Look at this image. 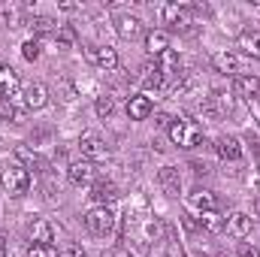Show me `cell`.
<instances>
[{
  "instance_id": "obj_1",
  "label": "cell",
  "mask_w": 260,
  "mask_h": 257,
  "mask_svg": "<svg viewBox=\"0 0 260 257\" xmlns=\"http://www.w3.org/2000/svg\"><path fill=\"white\" fill-rule=\"evenodd\" d=\"M167 133H170V139H173L179 148H197V145L203 142V127H200L197 121H191V118H185V115L173 118L170 127H167Z\"/></svg>"
},
{
  "instance_id": "obj_2",
  "label": "cell",
  "mask_w": 260,
  "mask_h": 257,
  "mask_svg": "<svg viewBox=\"0 0 260 257\" xmlns=\"http://www.w3.org/2000/svg\"><path fill=\"white\" fill-rule=\"evenodd\" d=\"M85 227L91 236H109L115 230V212L109 206H94L85 212Z\"/></svg>"
},
{
  "instance_id": "obj_3",
  "label": "cell",
  "mask_w": 260,
  "mask_h": 257,
  "mask_svg": "<svg viewBox=\"0 0 260 257\" xmlns=\"http://www.w3.org/2000/svg\"><path fill=\"white\" fill-rule=\"evenodd\" d=\"M0 185H3V191L9 194V197L27 194V188H30V173H27V167H21V164L6 167V170L0 173Z\"/></svg>"
},
{
  "instance_id": "obj_4",
  "label": "cell",
  "mask_w": 260,
  "mask_h": 257,
  "mask_svg": "<svg viewBox=\"0 0 260 257\" xmlns=\"http://www.w3.org/2000/svg\"><path fill=\"white\" fill-rule=\"evenodd\" d=\"M160 21H164L170 30H188V24H191V9L182 6V3H164V6H160Z\"/></svg>"
},
{
  "instance_id": "obj_5",
  "label": "cell",
  "mask_w": 260,
  "mask_h": 257,
  "mask_svg": "<svg viewBox=\"0 0 260 257\" xmlns=\"http://www.w3.org/2000/svg\"><path fill=\"white\" fill-rule=\"evenodd\" d=\"M212 67H215L218 73H224V76L230 73V76L236 79V76L245 73V58H242L239 52H230V49H227V52H215V55H212Z\"/></svg>"
},
{
  "instance_id": "obj_6",
  "label": "cell",
  "mask_w": 260,
  "mask_h": 257,
  "mask_svg": "<svg viewBox=\"0 0 260 257\" xmlns=\"http://www.w3.org/2000/svg\"><path fill=\"white\" fill-rule=\"evenodd\" d=\"M79 151H82V160H103L106 154H109V145H106V139L103 136H97V133H82V139H79Z\"/></svg>"
},
{
  "instance_id": "obj_7",
  "label": "cell",
  "mask_w": 260,
  "mask_h": 257,
  "mask_svg": "<svg viewBox=\"0 0 260 257\" xmlns=\"http://www.w3.org/2000/svg\"><path fill=\"white\" fill-rule=\"evenodd\" d=\"M154 67H157V73H160L164 85H170V82H179V76H182V64H179V55H176L173 49H167L164 55H157V58H154Z\"/></svg>"
},
{
  "instance_id": "obj_8",
  "label": "cell",
  "mask_w": 260,
  "mask_h": 257,
  "mask_svg": "<svg viewBox=\"0 0 260 257\" xmlns=\"http://www.w3.org/2000/svg\"><path fill=\"white\" fill-rule=\"evenodd\" d=\"M21 103H24V109H43V106L49 103V88H46L43 82L24 85V88H21Z\"/></svg>"
},
{
  "instance_id": "obj_9",
  "label": "cell",
  "mask_w": 260,
  "mask_h": 257,
  "mask_svg": "<svg viewBox=\"0 0 260 257\" xmlns=\"http://www.w3.org/2000/svg\"><path fill=\"white\" fill-rule=\"evenodd\" d=\"M85 58H88L91 64L103 67V70H115V67H118V52H115L112 46H88V49H85Z\"/></svg>"
},
{
  "instance_id": "obj_10",
  "label": "cell",
  "mask_w": 260,
  "mask_h": 257,
  "mask_svg": "<svg viewBox=\"0 0 260 257\" xmlns=\"http://www.w3.org/2000/svg\"><path fill=\"white\" fill-rule=\"evenodd\" d=\"M215 154H218L221 160H230V164H236V160H242L245 148H242V142H239L236 136H221V139L215 142Z\"/></svg>"
},
{
  "instance_id": "obj_11",
  "label": "cell",
  "mask_w": 260,
  "mask_h": 257,
  "mask_svg": "<svg viewBox=\"0 0 260 257\" xmlns=\"http://www.w3.org/2000/svg\"><path fill=\"white\" fill-rule=\"evenodd\" d=\"M67 176H70L73 185H94L97 182V167L91 160H76V164H70Z\"/></svg>"
},
{
  "instance_id": "obj_12",
  "label": "cell",
  "mask_w": 260,
  "mask_h": 257,
  "mask_svg": "<svg viewBox=\"0 0 260 257\" xmlns=\"http://www.w3.org/2000/svg\"><path fill=\"white\" fill-rule=\"evenodd\" d=\"M15 97H21V82L15 70L0 64V100H15Z\"/></svg>"
},
{
  "instance_id": "obj_13",
  "label": "cell",
  "mask_w": 260,
  "mask_h": 257,
  "mask_svg": "<svg viewBox=\"0 0 260 257\" xmlns=\"http://www.w3.org/2000/svg\"><path fill=\"white\" fill-rule=\"evenodd\" d=\"M151 112H154V100L148 94H133L127 100V115L133 121H145Z\"/></svg>"
},
{
  "instance_id": "obj_14",
  "label": "cell",
  "mask_w": 260,
  "mask_h": 257,
  "mask_svg": "<svg viewBox=\"0 0 260 257\" xmlns=\"http://www.w3.org/2000/svg\"><path fill=\"white\" fill-rule=\"evenodd\" d=\"M251 227H254V218H251L248 212H233V215L227 218V233L236 236V239L251 236Z\"/></svg>"
},
{
  "instance_id": "obj_15",
  "label": "cell",
  "mask_w": 260,
  "mask_h": 257,
  "mask_svg": "<svg viewBox=\"0 0 260 257\" xmlns=\"http://www.w3.org/2000/svg\"><path fill=\"white\" fill-rule=\"evenodd\" d=\"M157 185L164 188L167 197H179V194H182V176H179V170H176V167H160Z\"/></svg>"
},
{
  "instance_id": "obj_16",
  "label": "cell",
  "mask_w": 260,
  "mask_h": 257,
  "mask_svg": "<svg viewBox=\"0 0 260 257\" xmlns=\"http://www.w3.org/2000/svg\"><path fill=\"white\" fill-rule=\"evenodd\" d=\"M233 94H239V97H245V100H254L260 94V79L257 76H248V73L236 76V79H233Z\"/></svg>"
},
{
  "instance_id": "obj_17",
  "label": "cell",
  "mask_w": 260,
  "mask_h": 257,
  "mask_svg": "<svg viewBox=\"0 0 260 257\" xmlns=\"http://www.w3.org/2000/svg\"><path fill=\"white\" fill-rule=\"evenodd\" d=\"M27 236H30V242H40V245H52V239H55V227H52L46 218H37V221L27 227Z\"/></svg>"
},
{
  "instance_id": "obj_18",
  "label": "cell",
  "mask_w": 260,
  "mask_h": 257,
  "mask_svg": "<svg viewBox=\"0 0 260 257\" xmlns=\"http://www.w3.org/2000/svg\"><path fill=\"white\" fill-rule=\"evenodd\" d=\"M91 200H94L97 206H112V203L118 200V188H115L112 182H94V185H91Z\"/></svg>"
},
{
  "instance_id": "obj_19",
  "label": "cell",
  "mask_w": 260,
  "mask_h": 257,
  "mask_svg": "<svg viewBox=\"0 0 260 257\" xmlns=\"http://www.w3.org/2000/svg\"><path fill=\"white\" fill-rule=\"evenodd\" d=\"M167 49H170V34H167V30H148V34H145V52H148V55L157 58V55H164Z\"/></svg>"
},
{
  "instance_id": "obj_20",
  "label": "cell",
  "mask_w": 260,
  "mask_h": 257,
  "mask_svg": "<svg viewBox=\"0 0 260 257\" xmlns=\"http://www.w3.org/2000/svg\"><path fill=\"white\" fill-rule=\"evenodd\" d=\"M115 30H118V37H124V40H136V37L142 34V21H139L136 15H118V18H115Z\"/></svg>"
},
{
  "instance_id": "obj_21",
  "label": "cell",
  "mask_w": 260,
  "mask_h": 257,
  "mask_svg": "<svg viewBox=\"0 0 260 257\" xmlns=\"http://www.w3.org/2000/svg\"><path fill=\"white\" fill-rule=\"evenodd\" d=\"M188 200H191V206L200 209V212H212V209H218V197H215L212 191H206V188H197Z\"/></svg>"
},
{
  "instance_id": "obj_22",
  "label": "cell",
  "mask_w": 260,
  "mask_h": 257,
  "mask_svg": "<svg viewBox=\"0 0 260 257\" xmlns=\"http://www.w3.org/2000/svg\"><path fill=\"white\" fill-rule=\"evenodd\" d=\"M200 227L209 230V233H221V230L227 227V221L221 218L218 209H212V212H200Z\"/></svg>"
},
{
  "instance_id": "obj_23",
  "label": "cell",
  "mask_w": 260,
  "mask_h": 257,
  "mask_svg": "<svg viewBox=\"0 0 260 257\" xmlns=\"http://www.w3.org/2000/svg\"><path fill=\"white\" fill-rule=\"evenodd\" d=\"M206 112H212V115H224V112H230V97H227L224 91H215L212 97H206Z\"/></svg>"
},
{
  "instance_id": "obj_24",
  "label": "cell",
  "mask_w": 260,
  "mask_h": 257,
  "mask_svg": "<svg viewBox=\"0 0 260 257\" xmlns=\"http://www.w3.org/2000/svg\"><path fill=\"white\" fill-rule=\"evenodd\" d=\"M139 85H142L145 91H157V88L164 85V79H160V73H157V67H154V64H145V67H142V76H139Z\"/></svg>"
},
{
  "instance_id": "obj_25",
  "label": "cell",
  "mask_w": 260,
  "mask_h": 257,
  "mask_svg": "<svg viewBox=\"0 0 260 257\" xmlns=\"http://www.w3.org/2000/svg\"><path fill=\"white\" fill-rule=\"evenodd\" d=\"M239 49H242L248 58L260 61V34H251V30H245V34L239 37Z\"/></svg>"
},
{
  "instance_id": "obj_26",
  "label": "cell",
  "mask_w": 260,
  "mask_h": 257,
  "mask_svg": "<svg viewBox=\"0 0 260 257\" xmlns=\"http://www.w3.org/2000/svg\"><path fill=\"white\" fill-rule=\"evenodd\" d=\"M30 30H34V34H58V24H55V18H49V15H34V18H30Z\"/></svg>"
},
{
  "instance_id": "obj_27",
  "label": "cell",
  "mask_w": 260,
  "mask_h": 257,
  "mask_svg": "<svg viewBox=\"0 0 260 257\" xmlns=\"http://www.w3.org/2000/svg\"><path fill=\"white\" fill-rule=\"evenodd\" d=\"M27 257H61L55 245H40V242H30L27 248Z\"/></svg>"
},
{
  "instance_id": "obj_28",
  "label": "cell",
  "mask_w": 260,
  "mask_h": 257,
  "mask_svg": "<svg viewBox=\"0 0 260 257\" xmlns=\"http://www.w3.org/2000/svg\"><path fill=\"white\" fill-rule=\"evenodd\" d=\"M58 49H70L73 43H76V30L70 27V24H64V27H58Z\"/></svg>"
},
{
  "instance_id": "obj_29",
  "label": "cell",
  "mask_w": 260,
  "mask_h": 257,
  "mask_svg": "<svg viewBox=\"0 0 260 257\" xmlns=\"http://www.w3.org/2000/svg\"><path fill=\"white\" fill-rule=\"evenodd\" d=\"M112 112H115V100H112L109 94L97 97V115H100V118H109Z\"/></svg>"
},
{
  "instance_id": "obj_30",
  "label": "cell",
  "mask_w": 260,
  "mask_h": 257,
  "mask_svg": "<svg viewBox=\"0 0 260 257\" xmlns=\"http://www.w3.org/2000/svg\"><path fill=\"white\" fill-rule=\"evenodd\" d=\"M21 55H24V61H37V58H40V40H37V37L27 40V43L21 46Z\"/></svg>"
},
{
  "instance_id": "obj_31",
  "label": "cell",
  "mask_w": 260,
  "mask_h": 257,
  "mask_svg": "<svg viewBox=\"0 0 260 257\" xmlns=\"http://www.w3.org/2000/svg\"><path fill=\"white\" fill-rule=\"evenodd\" d=\"M0 118L3 121H15L18 118V106L12 100H0Z\"/></svg>"
},
{
  "instance_id": "obj_32",
  "label": "cell",
  "mask_w": 260,
  "mask_h": 257,
  "mask_svg": "<svg viewBox=\"0 0 260 257\" xmlns=\"http://www.w3.org/2000/svg\"><path fill=\"white\" fill-rule=\"evenodd\" d=\"M61 257H85V248H82L79 242H70L64 251H61Z\"/></svg>"
},
{
  "instance_id": "obj_33",
  "label": "cell",
  "mask_w": 260,
  "mask_h": 257,
  "mask_svg": "<svg viewBox=\"0 0 260 257\" xmlns=\"http://www.w3.org/2000/svg\"><path fill=\"white\" fill-rule=\"evenodd\" d=\"M103 257H130V254L124 251V248H109V251H106Z\"/></svg>"
},
{
  "instance_id": "obj_34",
  "label": "cell",
  "mask_w": 260,
  "mask_h": 257,
  "mask_svg": "<svg viewBox=\"0 0 260 257\" xmlns=\"http://www.w3.org/2000/svg\"><path fill=\"white\" fill-rule=\"evenodd\" d=\"M248 109L257 115V124H260V103H257V100H248Z\"/></svg>"
},
{
  "instance_id": "obj_35",
  "label": "cell",
  "mask_w": 260,
  "mask_h": 257,
  "mask_svg": "<svg viewBox=\"0 0 260 257\" xmlns=\"http://www.w3.org/2000/svg\"><path fill=\"white\" fill-rule=\"evenodd\" d=\"M3 242H6V236H3V233H0V248H3Z\"/></svg>"
},
{
  "instance_id": "obj_36",
  "label": "cell",
  "mask_w": 260,
  "mask_h": 257,
  "mask_svg": "<svg viewBox=\"0 0 260 257\" xmlns=\"http://www.w3.org/2000/svg\"><path fill=\"white\" fill-rule=\"evenodd\" d=\"M257 215H260V197H257Z\"/></svg>"
}]
</instances>
